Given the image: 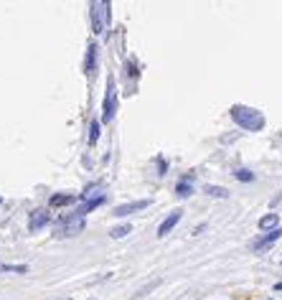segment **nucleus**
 Masks as SVG:
<instances>
[{"mask_svg": "<svg viewBox=\"0 0 282 300\" xmlns=\"http://www.w3.org/2000/svg\"><path fill=\"white\" fill-rule=\"evenodd\" d=\"M231 117H234V122H236L239 127H244V130H249V132H257V130L264 127L262 112H257V109H252V107L236 104V107H231Z\"/></svg>", "mask_w": 282, "mask_h": 300, "instance_id": "f257e3e1", "label": "nucleus"}, {"mask_svg": "<svg viewBox=\"0 0 282 300\" xmlns=\"http://www.w3.org/2000/svg\"><path fill=\"white\" fill-rule=\"evenodd\" d=\"M175 191H178V196H191V183L183 178V181L178 183V189H175Z\"/></svg>", "mask_w": 282, "mask_h": 300, "instance_id": "dca6fc26", "label": "nucleus"}, {"mask_svg": "<svg viewBox=\"0 0 282 300\" xmlns=\"http://www.w3.org/2000/svg\"><path fill=\"white\" fill-rule=\"evenodd\" d=\"M74 201L72 194H59V196H51V206H69Z\"/></svg>", "mask_w": 282, "mask_h": 300, "instance_id": "f8f14e48", "label": "nucleus"}, {"mask_svg": "<svg viewBox=\"0 0 282 300\" xmlns=\"http://www.w3.org/2000/svg\"><path fill=\"white\" fill-rule=\"evenodd\" d=\"M279 237H282V229H272V232H269L267 237H262V239H257V242L252 244V249H254V252H262V249H267V247H272V244H274V242H277Z\"/></svg>", "mask_w": 282, "mask_h": 300, "instance_id": "0eeeda50", "label": "nucleus"}, {"mask_svg": "<svg viewBox=\"0 0 282 300\" xmlns=\"http://www.w3.org/2000/svg\"><path fill=\"white\" fill-rule=\"evenodd\" d=\"M206 194L214 196V199H229V191H226V189H221V186H211V183H206Z\"/></svg>", "mask_w": 282, "mask_h": 300, "instance_id": "9b49d317", "label": "nucleus"}, {"mask_svg": "<svg viewBox=\"0 0 282 300\" xmlns=\"http://www.w3.org/2000/svg\"><path fill=\"white\" fill-rule=\"evenodd\" d=\"M277 290H282V282H279V285H277Z\"/></svg>", "mask_w": 282, "mask_h": 300, "instance_id": "6ab92c4d", "label": "nucleus"}, {"mask_svg": "<svg viewBox=\"0 0 282 300\" xmlns=\"http://www.w3.org/2000/svg\"><path fill=\"white\" fill-rule=\"evenodd\" d=\"M97 54H99V51H97V44H89V46H87V61H84V66H87L89 74L97 71Z\"/></svg>", "mask_w": 282, "mask_h": 300, "instance_id": "1a4fd4ad", "label": "nucleus"}, {"mask_svg": "<svg viewBox=\"0 0 282 300\" xmlns=\"http://www.w3.org/2000/svg\"><path fill=\"white\" fill-rule=\"evenodd\" d=\"M130 232H132L130 224H120V227H115V229L110 232V237H112V239H122V237H127Z\"/></svg>", "mask_w": 282, "mask_h": 300, "instance_id": "ddd939ff", "label": "nucleus"}, {"mask_svg": "<svg viewBox=\"0 0 282 300\" xmlns=\"http://www.w3.org/2000/svg\"><path fill=\"white\" fill-rule=\"evenodd\" d=\"M272 227H277V214H269V216L259 219V229H272Z\"/></svg>", "mask_w": 282, "mask_h": 300, "instance_id": "4468645a", "label": "nucleus"}, {"mask_svg": "<svg viewBox=\"0 0 282 300\" xmlns=\"http://www.w3.org/2000/svg\"><path fill=\"white\" fill-rule=\"evenodd\" d=\"M49 224V214L44 211V209H36L33 214H31V221H28V229L31 232H39V229H44Z\"/></svg>", "mask_w": 282, "mask_h": 300, "instance_id": "6e6552de", "label": "nucleus"}, {"mask_svg": "<svg viewBox=\"0 0 282 300\" xmlns=\"http://www.w3.org/2000/svg\"><path fill=\"white\" fill-rule=\"evenodd\" d=\"M117 115V89H115V79L107 82V94H104V102H102V117L104 122H112Z\"/></svg>", "mask_w": 282, "mask_h": 300, "instance_id": "7ed1b4c3", "label": "nucleus"}, {"mask_svg": "<svg viewBox=\"0 0 282 300\" xmlns=\"http://www.w3.org/2000/svg\"><path fill=\"white\" fill-rule=\"evenodd\" d=\"M102 201H104V196H97V199H92V201H87L84 206H79V209H77V214H79V216H84V214H89L92 209H97V206H99Z\"/></svg>", "mask_w": 282, "mask_h": 300, "instance_id": "9d476101", "label": "nucleus"}, {"mask_svg": "<svg viewBox=\"0 0 282 300\" xmlns=\"http://www.w3.org/2000/svg\"><path fill=\"white\" fill-rule=\"evenodd\" d=\"M150 206V199H143V201H132V204H122L115 209V216H127L132 211H140V209H148Z\"/></svg>", "mask_w": 282, "mask_h": 300, "instance_id": "423d86ee", "label": "nucleus"}, {"mask_svg": "<svg viewBox=\"0 0 282 300\" xmlns=\"http://www.w3.org/2000/svg\"><path fill=\"white\" fill-rule=\"evenodd\" d=\"M0 272H28L26 265H0Z\"/></svg>", "mask_w": 282, "mask_h": 300, "instance_id": "2eb2a0df", "label": "nucleus"}, {"mask_svg": "<svg viewBox=\"0 0 282 300\" xmlns=\"http://www.w3.org/2000/svg\"><path fill=\"white\" fill-rule=\"evenodd\" d=\"M181 216H183V211H181V209L170 211V214L165 216V221L160 224V229H158V237H168V232H173V227L181 221Z\"/></svg>", "mask_w": 282, "mask_h": 300, "instance_id": "39448f33", "label": "nucleus"}, {"mask_svg": "<svg viewBox=\"0 0 282 300\" xmlns=\"http://www.w3.org/2000/svg\"><path fill=\"white\" fill-rule=\"evenodd\" d=\"M97 137H99V122H92V132H89V142L94 145V142H97Z\"/></svg>", "mask_w": 282, "mask_h": 300, "instance_id": "a211bd4d", "label": "nucleus"}, {"mask_svg": "<svg viewBox=\"0 0 282 300\" xmlns=\"http://www.w3.org/2000/svg\"><path fill=\"white\" fill-rule=\"evenodd\" d=\"M234 176H236L239 181H254V173H252V171H244V168H239Z\"/></svg>", "mask_w": 282, "mask_h": 300, "instance_id": "f3484780", "label": "nucleus"}, {"mask_svg": "<svg viewBox=\"0 0 282 300\" xmlns=\"http://www.w3.org/2000/svg\"><path fill=\"white\" fill-rule=\"evenodd\" d=\"M84 216H79V214H72V216H66L59 227H56V234L59 237H77L82 229H84Z\"/></svg>", "mask_w": 282, "mask_h": 300, "instance_id": "20e7f679", "label": "nucleus"}, {"mask_svg": "<svg viewBox=\"0 0 282 300\" xmlns=\"http://www.w3.org/2000/svg\"><path fill=\"white\" fill-rule=\"evenodd\" d=\"M92 31L99 36L104 33V21L110 23V3H92Z\"/></svg>", "mask_w": 282, "mask_h": 300, "instance_id": "f03ea898", "label": "nucleus"}]
</instances>
